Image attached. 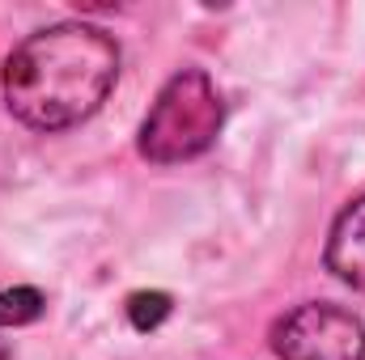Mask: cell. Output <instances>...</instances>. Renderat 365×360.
<instances>
[{"label":"cell","mask_w":365,"mask_h":360,"mask_svg":"<svg viewBox=\"0 0 365 360\" xmlns=\"http://www.w3.org/2000/svg\"><path fill=\"white\" fill-rule=\"evenodd\" d=\"M276 360H365V322L336 301H302L268 331Z\"/></svg>","instance_id":"3"},{"label":"cell","mask_w":365,"mask_h":360,"mask_svg":"<svg viewBox=\"0 0 365 360\" xmlns=\"http://www.w3.org/2000/svg\"><path fill=\"white\" fill-rule=\"evenodd\" d=\"M128 322H132V331H158L166 318H170V309H175V301H170V292H162V288H140V292H132L128 297Z\"/></svg>","instance_id":"6"},{"label":"cell","mask_w":365,"mask_h":360,"mask_svg":"<svg viewBox=\"0 0 365 360\" xmlns=\"http://www.w3.org/2000/svg\"><path fill=\"white\" fill-rule=\"evenodd\" d=\"M221 127H225V102L217 81L204 68H182L158 90L136 132V153L153 166H179L208 153Z\"/></svg>","instance_id":"2"},{"label":"cell","mask_w":365,"mask_h":360,"mask_svg":"<svg viewBox=\"0 0 365 360\" xmlns=\"http://www.w3.org/2000/svg\"><path fill=\"white\" fill-rule=\"evenodd\" d=\"M0 360H13V348H9L4 339H0Z\"/></svg>","instance_id":"7"},{"label":"cell","mask_w":365,"mask_h":360,"mask_svg":"<svg viewBox=\"0 0 365 360\" xmlns=\"http://www.w3.org/2000/svg\"><path fill=\"white\" fill-rule=\"evenodd\" d=\"M47 309V297L34 288V284H17V288H4L0 292V331H13V327H30L38 322Z\"/></svg>","instance_id":"5"},{"label":"cell","mask_w":365,"mask_h":360,"mask_svg":"<svg viewBox=\"0 0 365 360\" xmlns=\"http://www.w3.org/2000/svg\"><path fill=\"white\" fill-rule=\"evenodd\" d=\"M323 263H327V271L340 284L365 292V195H357L353 203H344L340 216L331 221Z\"/></svg>","instance_id":"4"},{"label":"cell","mask_w":365,"mask_h":360,"mask_svg":"<svg viewBox=\"0 0 365 360\" xmlns=\"http://www.w3.org/2000/svg\"><path fill=\"white\" fill-rule=\"evenodd\" d=\"M119 81V43L86 21L26 34L0 73L4 106L30 132H68L93 119Z\"/></svg>","instance_id":"1"}]
</instances>
